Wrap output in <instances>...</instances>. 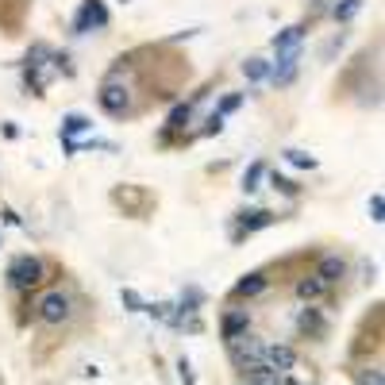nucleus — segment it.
Segmentation results:
<instances>
[{"instance_id": "obj_1", "label": "nucleus", "mask_w": 385, "mask_h": 385, "mask_svg": "<svg viewBox=\"0 0 385 385\" xmlns=\"http://www.w3.org/2000/svg\"><path fill=\"white\" fill-rule=\"evenodd\" d=\"M4 278H8V289H12V293L31 297L46 281V262L39 255H20V258H12V266H8Z\"/></svg>"}, {"instance_id": "obj_2", "label": "nucleus", "mask_w": 385, "mask_h": 385, "mask_svg": "<svg viewBox=\"0 0 385 385\" xmlns=\"http://www.w3.org/2000/svg\"><path fill=\"white\" fill-rule=\"evenodd\" d=\"M31 308H35V320L43 327H62L73 316V297L65 293V289H46Z\"/></svg>"}, {"instance_id": "obj_3", "label": "nucleus", "mask_w": 385, "mask_h": 385, "mask_svg": "<svg viewBox=\"0 0 385 385\" xmlns=\"http://www.w3.org/2000/svg\"><path fill=\"white\" fill-rule=\"evenodd\" d=\"M97 100H100V108L108 112V116H131V89H127V81H120V78H105L100 81V93H97Z\"/></svg>"}, {"instance_id": "obj_4", "label": "nucleus", "mask_w": 385, "mask_h": 385, "mask_svg": "<svg viewBox=\"0 0 385 385\" xmlns=\"http://www.w3.org/2000/svg\"><path fill=\"white\" fill-rule=\"evenodd\" d=\"M262 343L258 335H239L236 343H228V359H231V366H236V370L243 374V370H250V366H262Z\"/></svg>"}, {"instance_id": "obj_5", "label": "nucleus", "mask_w": 385, "mask_h": 385, "mask_svg": "<svg viewBox=\"0 0 385 385\" xmlns=\"http://www.w3.org/2000/svg\"><path fill=\"white\" fill-rule=\"evenodd\" d=\"M262 366L285 378L289 370H297V347L293 343H266L262 347Z\"/></svg>"}, {"instance_id": "obj_6", "label": "nucleus", "mask_w": 385, "mask_h": 385, "mask_svg": "<svg viewBox=\"0 0 385 385\" xmlns=\"http://www.w3.org/2000/svg\"><path fill=\"white\" fill-rule=\"evenodd\" d=\"M250 324H255V320H250V308L231 305L228 312L220 316V339H223V347H228V343H236L239 335H247V332H250Z\"/></svg>"}, {"instance_id": "obj_7", "label": "nucleus", "mask_w": 385, "mask_h": 385, "mask_svg": "<svg viewBox=\"0 0 385 385\" xmlns=\"http://www.w3.org/2000/svg\"><path fill=\"white\" fill-rule=\"evenodd\" d=\"M93 27H108V8L100 0H81L78 16H73V35H85Z\"/></svg>"}, {"instance_id": "obj_8", "label": "nucleus", "mask_w": 385, "mask_h": 385, "mask_svg": "<svg viewBox=\"0 0 385 385\" xmlns=\"http://www.w3.org/2000/svg\"><path fill=\"white\" fill-rule=\"evenodd\" d=\"M297 335H300V339H324V335H327L324 308H316V305L300 308V312H297Z\"/></svg>"}, {"instance_id": "obj_9", "label": "nucleus", "mask_w": 385, "mask_h": 385, "mask_svg": "<svg viewBox=\"0 0 385 385\" xmlns=\"http://www.w3.org/2000/svg\"><path fill=\"white\" fill-rule=\"evenodd\" d=\"M201 100H204V89H201V93H193V97L185 100V105H177V108L170 112V120H166V131L158 135V143H170L174 131H185V127H189V124H193V112H196V105H201Z\"/></svg>"}, {"instance_id": "obj_10", "label": "nucleus", "mask_w": 385, "mask_h": 385, "mask_svg": "<svg viewBox=\"0 0 385 385\" xmlns=\"http://www.w3.org/2000/svg\"><path fill=\"white\" fill-rule=\"evenodd\" d=\"M270 223H274V212L270 209H243V212H236V231H231V239H243V236H250V231L270 228Z\"/></svg>"}, {"instance_id": "obj_11", "label": "nucleus", "mask_w": 385, "mask_h": 385, "mask_svg": "<svg viewBox=\"0 0 385 385\" xmlns=\"http://www.w3.org/2000/svg\"><path fill=\"white\" fill-rule=\"evenodd\" d=\"M270 289V278H266V270H250V274H243L236 281V289H231V300H255L262 297Z\"/></svg>"}, {"instance_id": "obj_12", "label": "nucleus", "mask_w": 385, "mask_h": 385, "mask_svg": "<svg viewBox=\"0 0 385 385\" xmlns=\"http://www.w3.org/2000/svg\"><path fill=\"white\" fill-rule=\"evenodd\" d=\"M312 274L320 278L327 289H332V285H339V281L347 278V258H343V255H324L320 262H316V270H312Z\"/></svg>"}, {"instance_id": "obj_13", "label": "nucleus", "mask_w": 385, "mask_h": 385, "mask_svg": "<svg viewBox=\"0 0 385 385\" xmlns=\"http://www.w3.org/2000/svg\"><path fill=\"white\" fill-rule=\"evenodd\" d=\"M305 31H308L305 23H293V27H285V31H278V35H274V54H278V58H285V54H297V51H300V39H305Z\"/></svg>"}, {"instance_id": "obj_14", "label": "nucleus", "mask_w": 385, "mask_h": 385, "mask_svg": "<svg viewBox=\"0 0 385 385\" xmlns=\"http://www.w3.org/2000/svg\"><path fill=\"white\" fill-rule=\"evenodd\" d=\"M293 293H297V300H305V305H316L320 297H327V285L316 274H300L297 285H293Z\"/></svg>"}, {"instance_id": "obj_15", "label": "nucleus", "mask_w": 385, "mask_h": 385, "mask_svg": "<svg viewBox=\"0 0 385 385\" xmlns=\"http://www.w3.org/2000/svg\"><path fill=\"white\" fill-rule=\"evenodd\" d=\"M239 381L243 385H281V374L266 370V366H250V370L239 374Z\"/></svg>"}, {"instance_id": "obj_16", "label": "nucleus", "mask_w": 385, "mask_h": 385, "mask_svg": "<svg viewBox=\"0 0 385 385\" xmlns=\"http://www.w3.org/2000/svg\"><path fill=\"white\" fill-rule=\"evenodd\" d=\"M243 78L255 81V85H258V81H266V78H270V58H262V54L247 58V62H243Z\"/></svg>"}, {"instance_id": "obj_17", "label": "nucleus", "mask_w": 385, "mask_h": 385, "mask_svg": "<svg viewBox=\"0 0 385 385\" xmlns=\"http://www.w3.org/2000/svg\"><path fill=\"white\" fill-rule=\"evenodd\" d=\"M89 127H93L89 116H81V112H70V116L62 120V139H73V135H81V131H89Z\"/></svg>"}, {"instance_id": "obj_18", "label": "nucleus", "mask_w": 385, "mask_h": 385, "mask_svg": "<svg viewBox=\"0 0 385 385\" xmlns=\"http://www.w3.org/2000/svg\"><path fill=\"white\" fill-rule=\"evenodd\" d=\"M285 162H289V166H297V170H316V158L308 154V150H297V147H289V150H285Z\"/></svg>"}, {"instance_id": "obj_19", "label": "nucleus", "mask_w": 385, "mask_h": 385, "mask_svg": "<svg viewBox=\"0 0 385 385\" xmlns=\"http://www.w3.org/2000/svg\"><path fill=\"white\" fill-rule=\"evenodd\" d=\"M262 177H266V166H262V162H250L247 174H243V193H255Z\"/></svg>"}, {"instance_id": "obj_20", "label": "nucleus", "mask_w": 385, "mask_h": 385, "mask_svg": "<svg viewBox=\"0 0 385 385\" xmlns=\"http://www.w3.org/2000/svg\"><path fill=\"white\" fill-rule=\"evenodd\" d=\"M359 8H362V0H343V4L332 8V16H335L339 23H347V20H354V16H359Z\"/></svg>"}, {"instance_id": "obj_21", "label": "nucleus", "mask_w": 385, "mask_h": 385, "mask_svg": "<svg viewBox=\"0 0 385 385\" xmlns=\"http://www.w3.org/2000/svg\"><path fill=\"white\" fill-rule=\"evenodd\" d=\"M270 185H274L278 193H285V196H297L300 193V185L293 181V177H285V174H270Z\"/></svg>"}, {"instance_id": "obj_22", "label": "nucleus", "mask_w": 385, "mask_h": 385, "mask_svg": "<svg viewBox=\"0 0 385 385\" xmlns=\"http://www.w3.org/2000/svg\"><path fill=\"white\" fill-rule=\"evenodd\" d=\"M354 381L359 385H381V366H362V370H354Z\"/></svg>"}, {"instance_id": "obj_23", "label": "nucleus", "mask_w": 385, "mask_h": 385, "mask_svg": "<svg viewBox=\"0 0 385 385\" xmlns=\"http://www.w3.org/2000/svg\"><path fill=\"white\" fill-rule=\"evenodd\" d=\"M120 300H124V308H127V312H143V308H147V300L139 297L135 289H120Z\"/></svg>"}, {"instance_id": "obj_24", "label": "nucleus", "mask_w": 385, "mask_h": 385, "mask_svg": "<svg viewBox=\"0 0 385 385\" xmlns=\"http://www.w3.org/2000/svg\"><path fill=\"white\" fill-rule=\"evenodd\" d=\"M239 105H243V93H228V97L220 100V108H216V116H220V120H223V116H231V112H236Z\"/></svg>"}, {"instance_id": "obj_25", "label": "nucleus", "mask_w": 385, "mask_h": 385, "mask_svg": "<svg viewBox=\"0 0 385 385\" xmlns=\"http://www.w3.org/2000/svg\"><path fill=\"white\" fill-rule=\"evenodd\" d=\"M370 220H374V223H381V220H385V196H381V193H374V196H370Z\"/></svg>"}, {"instance_id": "obj_26", "label": "nucleus", "mask_w": 385, "mask_h": 385, "mask_svg": "<svg viewBox=\"0 0 385 385\" xmlns=\"http://www.w3.org/2000/svg\"><path fill=\"white\" fill-rule=\"evenodd\" d=\"M177 378H181V385H193L196 378H193V366H189V359H181L177 362Z\"/></svg>"}, {"instance_id": "obj_27", "label": "nucleus", "mask_w": 385, "mask_h": 385, "mask_svg": "<svg viewBox=\"0 0 385 385\" xmlns=\"http://www.w3.org/2000/svg\"><path fill=\"white\" fill-rule=\"evenodd\" d=\"M220 131H223V120L212 112V116H209V127H204V135H220Z\"/></svg>"}, {"instance_id": "obj_28", "label": "nucleus", "mask_w": 385, "mask_h": 385, "mask_svg": "<svg viewBox=\"0 0 385 385\" xmlns=\"http://www.w3.org/2000/svg\"><path fill=\"white\" fill-rule=\"evenodd\" d=\"M281 385H300L297 378H289V374H285V378H281Z\"/></svg>"}]
</instances>
